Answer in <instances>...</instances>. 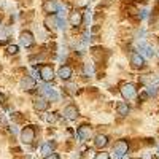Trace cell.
Returning a JSON list of instances; mask_svg holds the SVG:
<instances>
[{"label": "cell", "instance_id": "1", "mask_svg": "<svg viewBox=\"0 0 159 159\" xmlns=\"http://www.w3.org/2000/svg\"><path fill=\"white\" fill-rule=\"evenodd\" d=\"M21 140H22V143H32L34 140H35V129L32 127V126H27V127H24L22 130H21Z\"/></svg>", "mask_w": 159, "mask_h": 159}, {"label": "cell", "instance_id": "2", "mask_svg": "<svg viewBox=\"0 0 159 159\" xmlns=\"http://www.w3.org/2000/svg\"><path fill=\"white\" fill-rule=\"evenodd\" d=\"M121 94H123V97H124L126 100H130V99L135 97L137 89H135V86L132 84V83H126V84L121 86Z\"/></svg>", "mask_w": 159, "mask_h": 159}, {"label": "cell", "instance_id": "3", "mask_svg": "<svg viewBox=\"0 0 159 159\" xmlns=\"http://www.w3.org/2000/svg\"><path fill=\"white\" fill-rule=\"evenodd\" d=\"M127 151H129V143H127L126 140H119V142H116V143H115V147H113V153H115L118 157L124 156Z\"/></svg>", "mask_w": 159, "mask_h": 159}, {"label": "cell", "instance_id": "4", "mask_svg": "<svg viewBox=\"0 0 159 159\" xmlns=\"http://www.w3.org/2000/svg\"><path fill=\"white\" fill-rule=\"evenodd\" d=\"M130 64L134 69H142L145 65V57L140 54V52H132L130 54Z\"/></svg>", "mask_w": 159, "mask_h": 159}, {"label": "cell", "instance_id": "5", "mask_svg": "<svg viewBox=\"0 0 159 159\" xmlns=\"http://www.w3.org/2000/svg\"><path fill=\"white\" fill-rule=\"evenodd\" d=\"M19 42H21L22 46L30 48V46L34 45V35H32L30 32H22V34L19 35Z\"/></svg>", "mask_w": 159, "mask_h": 159}, {"label": "cell", "instance_id": "6", "mask_svg": "<svg viewBox=\"0 0 159 159\" xmlns=\"http://www.w3.org/2000/svg\"><path fill=\"white\" fill-rule=\"evenodd\" d=\"M40 76H42L45 81H51V80L54 78V73H52V69L49 65H43V67L40 69Z\"/></svg>", "mask_w": 159, "mask_h": 159}, {"label": "cell", "instance_id": "7", "mask_svg": "<svg viewBox=\"0 0 159 159\" xmlns=\"http://www.w3.org/2000/svg\"><path fill=\"white\" fill-rule=\"evenodd\" d=\"M48 100L46 99H43V97H38V99H35V102H34V108L37 110V111H45V110H48Z\"/></svg>", "mask_w": 159, "mask_h": 159}, {"label": "cell", "instance_id": "8", "mask_svg": "<svg viewBox=\"0 0 159 159\" xmlns=\"http://www.w3.org/2000/svg\"><path fill=\"white\" fill-rule=\"evenodd\" d=\"M42 91H43V94L48 97V100L56 102V100L59 99V96H57L56 89H52V88H49V86H43V88H42Z\"/></svg>", "mask_w": 159, "mask_h": 159}, {"label": "cell", "instance_id": "9", "mask_svg": "<svg viewBox=\"0 0 159 159\" xmlns=\"http://www.w3.org/2000/svg\"><path fill=\"white\" fill-rule=\"evenodd\" d=\"M21 88H22L24 91H32V89L35 88V80L30 78V76L22 78V80H21Z\"/></svg>", "mask_w": 159, "mask_h": 159}, {"label": "cell", "instance_id": "10", "mask_svg": "<svg viewBox=\"0 0 159 159\" xmlns=\"http://www.w3.org/2000/svg\"><path fill=\"white\" fill-rule=\"evenodd\" d=\"M57 3H56V0H46V2L43 3V10L46 13H51V15H54V13H57Z\"/></svg>", "mask_w": 159, "mask_h": 159}, {"label": "cell", "instance_id": "11", "mask_svg": "<svg viewBox=\"0 0 159 159\" xmlns=\"http://www.w3.org/2000/svg\"><path fill=\"white\" fill-rule=\"evenodd\" d=\"M76 134H78V137L81 140H89V137H91V127L89 126H80L78 130H76Z\"/></svg>", "mask_w": 159, "mask_h": 159}, {"label": "cell", "instance_id": "12", "mask_svg": "<svg viewBox=\"0 0 159 159\" xmlns=\"http://www.w3.org/2000/svg\"><path fill=\"white\" fill-rule=\"evenodd\" d=\"M70 25H81V22H83V13H80V11H73L72 15H70Z\"/></svg>", "mask_w": 159, "mask_h": 159}, {"label": "cell", "instance_id": "13", "mask_svg": "<svg viewBox=\"0 0 159 159\" xmlns=\"http://www.w3.org/2000/svg\"><path fill=\"white\" fill-rule=\"evenodd\" d=\"M64 116H65V118H69V119H75V118L78 116V110H76L75 105H69V107H65V110H64Z\"/></svg>", "mask_w": 159, "mask_h": 159}, {"label": "cell", "instance_id": "14", "mask_svg": "<svg viewBox=\"0 0 159 159\" xmlns=\"http://www.w3.org/2000/svg\"><path fill=\"white\" fill-rule=\"evenodd\" d=\"M45 25H46L48 29H56L57 25H59V19H57V16H54V15L48 16V18L45 19Z\"/></svg>", "mask_w": 159, "mask_h": 159}, {"label": "cell", "instance_id": "15", "mask_svg": "<svg viewBox=\"0 0 159 159\" xmlns=\"http://www.w3.org/2000/svg\"><path fill=\"white\" fill-rule=\"evenodd\" d=\"M57 75H59L62 80H70V76H72V69L69 67V65H62V67L59 69V72H57Z\"/></svg>", "mask_w": 159, "mask_h": 159}, {"label": "cell", "instance_id": "16", "mask_svg": "<svg viewBox=\"0 0 159 159\" xmlns=\"http://www.w3.org/2000/svg\"><path fill=\"white\" fill-rule=\"evenodd\" d=\"M139 48H140V54H142V56H147V57H151V56L154 54V51H153V48H151V46H148L147 43H140V45H139Z\"/></svg>", "mask_w": 159, "mask_h": 159}, {"label": "cell", "instance_id": "17", "mask_svg": "<svg viewBox=\"0 0 159 159\" xmlns=\"http://www.w3.org/2000/svg\"><path fill=\"white\" fill-rule=\"evenodd\" d=\"M94 143H96V147H97V148H105V147L108 145V137L100 134V135H97V137H96Z\"/></svg>", "mask_w": 159, "mask_h": 159}, {"label": "cell", "instance_id": "18", "mask_svg": "<svg viewBox=\"0 0 159 159\" xmlns=\"http://www.w3.org/2000/svg\"><path fill=\"white\" fill-rule=\"evenodd\" d=\"M129 105L126 103V102H119L118 105H116V111H118V115L119 116H126L127 113H129Z\"/></svg>", "mask_w": 159, "mask_h": 159}, {"label": "cell", "instance_id": "19", "mask_svg": "<svg viewBox=\"0 0 159 159\" xmlns=\"http://www.w3.org/2000/svg\"><path fill=\"white\" fill-rule=\"evenodd\" d=\"M52 148H54V143L48 142V143H45L43 147H42V153H43V154H49V153L52 151Z\"/></svg>", "mask_w": 159, "mask_h": 159}, {"label": "cell", "instance_id": "20", "mask_svg": "<svg viewBox=\"0 0 159 159\" xmlns=\"http://www.w3.org/2000/svg\"><path fill=\"white\" fill-rule=\"evenodd\" d=\"M84 73L86 75H92V73H94V67H92V64H84Z\"/></svg>", "mask_w": 159, "mask_h": 159}, {"label": "cell", "instance_id": "21", "mask_svg": "<svg viewBox=\"0 0 159 159\" xmlns=\"http://www.w3.org/2000/svg\"><path fill=\"white\" fill-rule=\"evenodd\" d=\"M7 52H8V54H16V52H18V46H16V45L8 46V48H7Z\"/></svg>", "mask_w": 159, "mask_h": 159}, {"label": "cell", "instance_id": "22", "mask_svg": "<svg viewBox=\"0 0 159 159\" xmlns=\"http://www.w3.org/2000/svg\"><path fill=\"white\" fill-rule=\"evenodd\" d=\"M56 119H57V115H56V113H49V115L46 116V121H48V123H54Z\"/></svg>", "mask_w": 159, "mask_h": 159}, {"label": "cell", "instance_id": "23", "mask_svg": "<svg viewBox=\"0 0 159 159\" xmlns=\"http://www.w3.org/2000/svg\"><path fill=\"white\" fill-rule=\"evenodd\" d=\"M94 159H110V154H108V153H105V151H102V153H99Z\"/></svg>", "mask_w": 159, "mask_h": 159}, {"label": "cell", "instance_id": "24", "mask_svg": "<svg viewBox=\"0 0 159 159\" xmlns=\"http://www.w3.org/2000/svg\"><path fill=\"white\" fill-rule=\"evenodd\" d=\"M45 159H59V154L57 153H49L45 156Z\"/></svg>", "mask_w": 159, "mask_h": 159}, {"label": "cell", "instance_id": "25", "mask_svg": "<svg viewBox=\"0 0 159 159\" xmlns=\"http://www.w3.org/2000/svg\"><path fill=\"white\" fill-rule=\"evenodd\" d=\"M76 3H78L80 7H86V5H88V0H76Z\"/></svg>", "mask_w": 159, "mask_h": 159}, {"label": "cell", "instance_id": "26", "mask_svg": "<svg viewBox=\"0 0 159 159\" xmlns=\"http://www.w3.org/2000/svg\"><path fill=\"white\" fill-rule=\"evenodd\" d=\"M5 99H7V97H5L3 94H0V103H3V102H5Z\"/></svg>", "mask_w": 159, "mask_h": 159}, {"label": "cell", "instance_id": "27", "mask_svg": "<svg viewBox=\"0 0 159 159\" xmlns=\"http://www.w3.org/2000/svg\"><path fill=\"white\" fill-rule=\"evenodd\" d=\"M32 75H34V76H32L34 80H35V78H38V72H37V70H34V72H32Z\"/></svg>", "mask_w": 159, "mask_h": 159}]
</instances>
